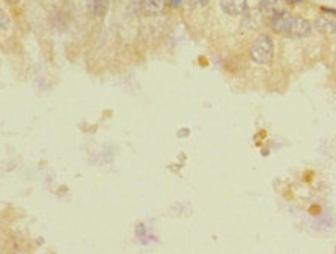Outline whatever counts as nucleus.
Segmentation results:
<instances>
[{"label":"nucleus","mask_w":336,"mask_h":254,"mask_svg":"<svg viewBox=\"0 0 336 254\" xmlns=\"http://www.w3.org/2000/svg\"><path fill=\"white\" fill-rule=\"evenodd\" d=\"M249 58L259 66H266L274 58V42L268 35H259L249 48Z\"/></svg>","instance_id":"nucleus-1"},{"label":"nucleus","mask_w":336,"mask_h":254,"mask_svg":"<svg viewBox=\"0 0 336 254\" xmlns=\"http://www.w3.org/2000/svg\"><path fill=\"white\" fill-rule=\"evenodd\" d=\"M313 32V25L308 22L305 17H300V16H294L293 14V19L287 28V33L285 36L290 38V39H303V38H308Z\"/></svg>","instance_id":"nucleus-2"},{"label":"nucleus","mask_w":336,"mask_h":254,"mask_svg":"<svg viewBox=\"0 0 336 254\" xmlns=\"http://www.w3.org/2000/svg\"><path fill=\"white\" fill-rule=\"evenodd\" d=\"M291 19H293V14H291L290 11H287V10H282L280 13H277L275 16H272V17L269 19V28H271L274 33L284 35V36H285L287 28H288Z\"/></svg>","instance_id":"nucleus-3"},{"label":"nucleus","mask_w":336,"mask_h":254,"mask_svg":"<svg viewBox=\"0 0 336 254\" xmlns=\"http://www.w3.org/2000/svg\"><path fill=\"white\" fill-rule=\"evenodd\" d=\"M221 10L228 16L238 17L243 16L247 11V0H219Z\"/></svg>","instance_id":"nucleus-4"},{"label":"nucleus","mask_w":336,"mask_h":254,"mask_svg":"<svg viewBox=\"0 0 336 254\" xmlns=\"http://www.w3.org/2000/svg\"><path fill=\"white\" fill-rule=\"evenodd\" d=\"M315 28L321 33L325 35H334L336 33V16L330 14H321L315 19Z\"/></svg>","instance_id":"nucleus-5"},{"label":"nucleus","mask_w":336,"mask_h":254,"mask_svg":"<svg viewBox=\"0 0 336 254\" xmlns=\"http://www.w3.org/2000/svg\"><path fill=\"white\" fill-rule=\"evenodd\" d=\"M282 10V0H260L259 4V13L269 19Z\"/></svg>","instance_id":"nucleus-6"},{"label":"nucleus","mask_w":336,"mask_h":254,"mask_svg":"<svg viewBox=\"0 0 336 254\" xmlns=\"http://www.w3.org/2000/svg\"><path fill=\"white\" fill-rule=\"evenodd\" d=\"M138 7L150 16H157L165 11V0H142Z\"/></svg>","instance_id":"nucleus-7"},{"label":"nucleus","mask_w":336,"mask_h":254,"mask_svg":"<svg viewBox=\"0 0 336 254\" xmlns=\"http://www.w3.org/2000/svg\"><path fill=\"white\" fill-rule=\"evenodd\" d=\"M88 10L92 16L103 17L109 10V0H88Z\"/></svg>","instance_id":"nucleus-8"},{"label":"nucleus","mask_w":336,"mask_h":254,"mask_svg":"<svg viewBox=\"0 0 336 254\" xmlns=\"http://www.w3.org/2000/svg\"><path fill=\"white\" fill-rule=\"evenodd\" d=\"M209 2L210 0H188V5L191 8H204V7H207Z\"/></svg>","instance_id":"nucleus-9"},{"label":"nucleus","mask_w":336,"mask_h":254,"mask_svg":"<svg viewBox=\"0 0 336 254\" xmlns=\"http://www.w3.org/2000/svg\"><path fill=\"white\" fill-rule=\"evenodd\" d=\"M10 23V19L7 16V13L4 10H0V28H5Z\"/></svg>","instance_id":"nucleus-10"},{"label":"nucleus","mask_w":336,"mask_h":254,"mask_svg":"<svg viewBox=\"0 0 336 254\" xmlns=\"http://www.w3.org/2000/svg\"><path fill=\"white\" fill-rule=\"evenodd\" d=\"M168 2H170V5H172V7H175V8L182 5V0H168Z\"/></svg>","instance_id":"nucleus-11"},{"label":"nucleus","mask_w":336,"mask_h":254,"mask_svg":"<svg viewBox=\"0 0 336 254\" xmlns=\"http://www.w3.org/2000/svg\"><path fill=\"white\" fill-rule=\"evenodd\" d=\"M7 2H10V4H17L19 0H7Z\"/></svg>","instance_id":"nucleus-12"}]
</instances>
